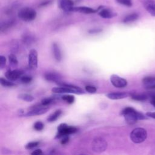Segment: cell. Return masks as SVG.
Here are the masks:
<instances>
[{"mask_svg": "<svg viewBox=\"0 0 155 155\" xmlns=\"http://www.w3.org/2000/svg\"><path fill=\"white\" fill-rule=\"evenodd\" d=\"M121 114L124 116L125 121L128 124H134L138 120H143L147 117L141 113L136 111L132 107H126L122 111Z\"/></svg>", "mask_w": 155, "mask_h": 155, "instance_id": "obj_1", "label": "cell"}, {"mask_svg": "<svg viewBox=\"0 0 155 155\" xmlns=\"http://www.w3.org/2000/svg\"><path fill=\"white\" fill-rule=\"evenodd\" d=\"M60 87H54L51 89V91L55 93H74V94H83L84 92L80 87L74 85L68 84L61 82L57 83Z\"/></svg>", "mask_w": 155, "mask_h": 155, "instance_id": "obj_2", "label": "cell"}, {"mask_svg": "<svg viewBox=\"0 0 155 155\" xmlns=\"http://www.w3.org/2000/svg\"><path fill=\"white\" fill-rule=\"evenodd\" d=\"M147 137V132L145 129L140 127L136 128L130 133V139L134 143H139L143 142Z\"/></svg>", "mask_w": 155, "mask_h": 155, "instance_id": "obj_3", "label": "cell"}, {"mask_svg": "<svg viewBox=\"0 0 155 155\" xmlns=\"http://www.w3.org/2000/svg\"><path fill=\"white\" fill-rule=\"evenodd\" d=\"M18 17L24 21H31L36 17V11L30 7H24L20 9L18 13Z\"/></svg>", "mask_w": 155, "mask_h": 155, "instance_id": "obj_4", "label": "cell"}, {"mask_svg": "<svg viewBox=\"0 0 155 155\" xmlns=\"http://www.w3.org/2000/svg\"><path fill=\"white\" fill-rule=\"evenodd\" d=\"M58 133L56 135L55 138L59 139L62 138L64 136H68L69 134L74 133L78 131V128L73 126H68L66 124H60L57 128Z\"/></svg>", "mask_w": 155, "mask_h": 155, "instance_id": "obj_5", "label": "cell"}, {"mask_svg": "<svg viewBox=\"0 0 155 155\" xmlns=\"http://www.w3.org/2000/svg\"><path fill=\"white\" fill-rule=\"evenodd\" d=\"M107 147V142L106 140L101 137H97L93 139L91 143V148L93 151L96 153H101L104 151Z\"/></svg>", "mask_w": 155, "mask_h": 155, "instance_id": "obj_6", "label": "cell"}, {"mask_svg": "<svg viewBox=\"0 0 155 155\" xmlns=\"http://www.w3.org/2000/svg\"><path fill=\"white\" fill-rule=\"evenodd\" d=\"M48 109L49 108L48 107L44 106L41 104L40 105H35L33 107H31L30 110L28 111L25 114H24V116H31L42 114L45 113L48 110Z\"/></svg>", "mask_w": 155, "mask_h": 155, "instance_id": "obj_7", "label": "cell"}, {"mask_svg": "<svg viewBox=\"0 0 155 155\" xmlns=\"http://www.w3.org/2000/svg\"><path fill=\"white\" fill-rule=\"evenodd\" d=\"M28 66L31 70H36L38 67V52L35 49H31L28 54Z\"/></svg>", "mask_w": 155, "mask_h": 155, "instance_id": "obj_8", "label": "cell"}, {"mask_svg": "<svg viewBox=\"0 0 155 155\" xmlns=\"http://www.w3.org/2000/svg\"><path fill=\"white\" fill-rule=\"evenodd\" d=\"M110 82L116 88H124L127 85V81L116 74L110 76Z\"/></svg>", "mask_w": 155, "mask_h": 155, "instance_id": "obj_9", "label": "cell"}, {"mask_svg": "<svg viewBox=\"0 0 155 155\" xmlns=\"http://www.w3.org/2000/svg\"><path fill=\"white\" fill-rule=\"evenodd\" d=\"M22 75H23V71L18 69L8 70L5 74L6 78L11 81H15L17 79H20Z\"/></svg>", "mask_w": 155, "mask_h": 155, "instance_id": "obj_10", "label": "cell"}, {"mask_svg": "<svg viewBox=\"0 0 155 155\" xmlns=\"http://www.w3.org/2000/svg\"><path fill=\"white\" fill-rule=\"evenodd\" d=\"M97 9H98V11H97L98 15L103 18H105V19L112 18L117 15V14L115 12H113L112 10H111L108 8L99 7V8H97Z\"/></svg>", "mask_w": 155, "mask_h": 155, "instance_id": "obj_11", "label": "cell"}, {"mask_svg": "<svg viewBox=\"0 0 155 155\" xmlns=\"http://www.w3.org/2000/svg\"><path fill=\"white\" fill-rule=\"evenodd\" d=\"M60 8L66 12H72L74 7L72 0H59Z\"/></svg>", "mask_w": 155, "mask_h": 155, "instance_id": "obj_12", "label": "cell"}, {"mask_svg": "<svg viewBox=\"0 0 155 155\" xmlns=\"http://www.w3.org/2000/svg\"><path fill=\"white\" fill-rule=\"evenodd\" d=\"M142 83L145 88L151 90L155 88V77L147 76L142 79Z\"/></svg>", "mask_w": 155, "mask_h": 155, "instance_id": "obj_13", "label": "cell"}, {"mask_svg": "<svg viewBox=\"0 0 155 155\" xmlns=\"http://www.w3.org/2000/svg\"><path fill=\"white\" fill-rule=\"evenodd\" d=\"M98 9H94L88 7L81 6V7H74L73 8V12H79L85 14H91L97 12Z\"/></svg>", "mask_w": 155, "mask_h": 155, "instance_id": "obj_14", "label": "cell"}, {"mask_svg": "<svg viewBox=\"0 0 155 155\" xmlns=\"http://www.w3.org/2000/svg\"><path fill=\"white\" fill-rule=\"evenodd\" d=\"M44 78L48 81L54 82H56V83L60 82V81L62 78L61 76L59 74L56 73H54V72L46 73L44 74Z\"/></svg>", "mask_w": 155, "mask_h": 155, "instance_id": "obj_15", "label": "cell"}, {"mask_svg": "<svg viewBox=\"0 0 155 155\" xmlns=\"http://www.w3.org/2000/svg\"><path fill=\"white\" fill-rule=\"evenodd\" d=\"M129 95L128 93L126 92H111L106 94V96L110 99L116 100L120 99L127 97Z\"/></svg>", "mask_w": 155, "mask_h": 155, "instance_id": "obj_16", "label": "cell"}, {"mask_svg": "<svg viewBox=\"0 0 155 155\" xmlns=\"http://www.w3.org/2000/svg\"><path fill=\"white\" fill-rule=\"evenodd\" d=\"M146 10L153 16H155V1L148 0L143 3Z\"/></svg>", "mask_w": 155, "mask_h": 155, "instance_id": "obj_17", "label": "cell"}, {"mask_svg": "<svg viewBox=\"0 0 155 155\" xmlns=\"http://www.w3.org/2000/svg\"><path fill=\"white\" fill-rule=\"evenodd\" d=\"M52 50H53V53L55 59L58 62L61 61L62 59V54H61L60 48L57 43H55V42L53 43Z\"/></svg>", "mask_w": 155, "mask_h": 155, "instance_id": "obj_18", "label": "cell"}, {"mask_svg": "<svg viewBox=\"0 0 155 155\" xmlns=\"http://www.w3.org/2000/svg\"><path fill=\"white\" fill-rule=\"evenodd\" d=\"M138 18H139L138 14H137L136 13H131V14H130V15L126 16L124 18V19L123 20V22L125 24L133 22L136 21L138 19Z\"/></svg>", "mask_w": 155, "mask_h": 155, "instance_id": "obj_19", "label": "cell"}, {"mask_svg": "<svg viewBox=\"0 0 155 155\" xmlns=\"http://www.w3.org/2000/svg\"><path fill=\"white\" fill-rule=\"evenodd\" d=\"M62 111L61 110H56L53 113L50 114L47 117V121L49 122H52L58 119V118L59 117V116L61 114Z\"/></svg>", "mask_w": 155, "mask_h": 155, "instance_id": "obj_20", "label": "cell"}, {"mask_svg": "<svg viewBox=\"0 0 155 155\" xmlns=\"http://www.w3.org/2000/svg\"><path fill=\"white\" fill-rule=\"evenodd\" d=\"M131 97L135 100V101H145L148 98V95L145 94H131Z\"/></svg>", "mask_w": 155, "mask_h": 155, "instance_id": "obj_21", "label": "cell"}, {"mask_svg": "<svg viewBox=\"0 0 155 155\" xmlns=\"http://www.w3.org/2000/svg\"><path fill=\"white\" fill-rule=\"evenodd\" d=\"M18 97L22 101H25L27 102H31L34 100V97L29 94L27 93H22L19 94L18 96Z\"/></svg>", "mask_w": 155, "mask_h": 155, "instance_id": "obj_22", "label": "cell"}, {"mask_svg": "<svg viewBox=\"0 0 155 155\" xmlns=\"http://www.w3.org/2000/svg\"><path fill=\"white\" fill-rule=\"evenodd\" d=\"M0 83L2 86L7 87H11L16 85V84L14 82H13V81H11L7 79H5L3 78H1Z\"/></svg>", "mask_w": 155, "mask_h": 155, "instance_id": "obj_23", "label": "cell"}, {"mask_svg": "<svg viewBox=\"0 0 155 155\" xmlns=\"http://www.w3.org/2000/svg\"><path fill=\"white\" fill-rule=\"evenodd\" d=\"M8 61H9L10 65L12 67H16L18 65V61L16 58V56L14 54L12 53L10 55H8Z\"/></svg>", "mask_w": 155, "mask_h": 155, "instance_id": "obj_24", "label": "cell"}, {"mask_svg": "<svg viewBox=\"0 0 155 155\" xmlns=\"http://www.w3.org/2000/svg\"><path fill=\"white\" fill-rule=\"evenodd\" d=\"M61 98L63 101L67 102L68 104H73L74 101V97L72 95H64L61 96Z\"/></svg>", "mask_w": 155, "mask_h": 155, "instance_id": "obj_25", "label": "cell"}, {"mask_svg": "<svg viewBox=\"0 0 155 155\" xmlns=\"http://www.w3.org/2000/svg\"><path fill=\"white\" fill-rule=\"evenodd\" d=\"M20 81L22 84H29L32 81V78L28 75H22Z\"/></svg>", "mask_w": 155, "mask_h": 155, "instance_id": "obj_26", "label": "cell"}, {"mask_svg": "<svg viewBox=\"0 0 155 155\" xmlns=\"http://www.w3.org/2000/svg\"><path fill=\"white\" fill-rule=\"evenodd\" d=\"M116 1L120 4H122L128 7H131L133 5L131 0H116Z\"/></svg>", "mask_w": 155, "mask_h": 155, "instance_id": "obj_27", "label": "cell"}, {"mask_svg": "<svg viewBox=\"0 0 155 155\" xmlns=\"http://www.w3.org/2000/svg\"><path fill=\"white\" fill-rule=\"evenodd\" d=\"M44 124L41 122V121H37L35 123L34 125H33V128L35 130H36V131H41L43 130L44 128Z\"/></svg>", "mask_w": 155, "mask_h": 155, "instance_id": "obj_28", "label": "cell"}, {"mask_svg": "<svg viewBox=\"0 0 155 155\" xmlns=\"http://www.w3.org/2000/svg\"><path fill=\"white\" fill-rule=\"evenodd\" d=\"M54 101V97H47L42 99L41 104L44 106H47L48 105L51 104Z\"/></svg>", "mask_w": 155, "mask_h": 155, "instance_id": "obj_29", "label": "cell"}, {"mask_svg": "<svg viewBox=\"0 0 155 155\" xmlns=\"http://www.w3.org/2000/svg\"><path fill=\"white\" fill-rule=\"evenodd\" d=\"M39 144V142H37V141L31 142L28 143L25 145V148L27 149V150L33 149V148H35L36 147H37Z\"/></svg>", "mask_w": 155, "mask_h": 155, "instance_id": "obj_30", "label": "cell"}, {"mask_svg": "<svg viewBox=\"0 0 155 155\" xmlns=\"http://www.w3.org/2000/svg\"><path fill=\"white\" fill-rule=\"evenodd\" d=\"M85 90L90 93H94L97 90L96 88L92 85H87L85 86Z\"/></svg>", "mask_w": 155, "mask_h": 155, "instance_id": "obj_31", "label": "cell"}, {"mask_svg": "<svg viewBox=\"0 0 155 155\" xmlns=\"http://www.w3.org/2000/svg\"><path fill=\"white\" fill-rule=\"evenodd\" d=\"M5 63H6L5 57L2 55L0 56V68H1V69H2L5 67Z\"/></svg>", "mask_w": 155, "mask_h": 155, "instance_id": "obj_32", "label": "cell"}, {"mask_svg": "<svg viewBox=\"0 0 155 155\" xmlns=\"http://www.w3.org/2000/svg\"><path fill=\"white\" fill-rule=\"evenodd\" d=\"M68 141H69V137L68 136H64L63 137H62L61 143L62 145H65V144L67 143L68 142Z\"/></svg>", "mask_w": 155, "mask_h": 155, "instance_id": "obj_33", "label": "cell"}, {"mask_svg": "<svg viewBox=\"0 0 155 155\" xmlns=\"http://www.w3.org/2000/svg\"><path fill=\"white\" fill-rule=\"evenodd\" d=\"M42 153V150L41 149H36L34 150L31 154L33 155H39Z\"/></svg>", "mask_w": 155, "mask_h": 155, "instance_id": "obj_34", "label": "cell"}, {"mask_svg": "<svg viewBox=\"0 0 155 155\" xmlns=\"http://www.w3.org/2000/svg\"><path fill=\"white\" fill-rule=\"evenodd\" d=\"M146 116L155 119V112H148L146 113Z\"/></svg>", "mask_w": 155, "mask_h": 155, "instance_id": "obj_35", "label": "cell"}, {"mask_svg": "<svg viewBox=\"0 0 155 155\" xmlns=\"http://www.w3.org/2000/svg\"><path fill=\"white\" fill-rule=\"evenodd\" d=\"M102 30L101 29H92V30L89 31V33H99Z\"/></svg>", "mask_w": 155, "mask_h": 155, "instance_id": "obj_36", "label": "cell"}, {"mask_svg": "<svg viewBox=\"0 0 155 155\" xmlns=\"http://www.w3.org/2000/svg\"><path fill=\"white\" fill-rule=\"evenodd\" d=\"M151 104L155 107V97L151 99Z\"/></svg>", "mask_w": 155, "mask_h": 155, "instance_id": "obj_37", "label": "cell"}, {"mask_svg": "<svg viewBox=\"0 0 155 155\" xmlns=\"http://www.w3.org/2000/svg\"><path fill=\"white\" fill-rule=\"evenodd\" d=\"M140 1H141V2H142V3L143 4L144 2H145L146 1H147L148 0H140Z\"/></svg>", "mask_w": 155, "mask_h": 155, "instance_id": "obj_38", "label": "cell"}]
</instances>
